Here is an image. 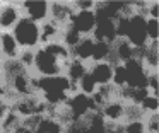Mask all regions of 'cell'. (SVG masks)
Segmentation results:
<instances>
[{
  "instance_id": "cell-1",
  "label": "cell",
  "mask_w": 159,
  "mask_h": 133,
  "mask_svg": "<svg viewBox=\"0 0 159 133\" xmlns=\"http://www.w3.org/2000/svg\"><path fill=\"white\" fill-rule=\"evenodd\" d=\"M70 58H72L70 50L62 41L41 44L33 53V65L29 73L34 78H48L63 75Z\"/></svg>"
},
{
  "instance_id": "cell-2",
  "label": "cell",
  "mask_w": 159,
  "mask_h": 133,
  "mask_svg": "<svg viewBox=\"0 0 159 133\" xmlns=\"http://www.w3.org/2000/svg\"><path fill=\"white\" fill-rule=\"evenodd\" d=\"M11 33L21 51H34L36 48L41 46V29L38 22L21 17V20L16 24Z\"/></svg>"
},
{
  "instance_id": "cell-3",
  "label": "cell",
  "mask_w": 159,
  "mask_h": 133,
  "mask_svg": "<svg viewBox=\"0 0 159 133\" xmlns=\"http://www.w3.org/2000/svg\"><path fill=\"white\" fill-rule=\"evenodd\" d=\"M98 24L96 10H72L69 26L74 27L80 36H93Z\"/></svg>"
},
{
  "instance_id": "cell-4",
  "label": "cell",
  "mask_w": 159,
  "mask_h": 133,
  "mask_svg": "<svg viewBox=\"0 0 159 133\" xmlns=\"http://www.w3.org/2000/svg\"><path fill=\"white\" fill-rule=\"evenodd\" d=\"M22 17L33 20V22L43 24L50 19V2L46 0H24L19 2Z\"/></svg>"
},
{
  "instance_id": "cell-5",
  "label": "cell",
  "mask_w": 159,
  "mask_h": 133,
  "mask_svg": "<svg viewBox=\"0 0 159 133\" xmlns=\"http://www.w3.org/2000/svg\"><path fill=\"white\" fill-rule=\"evenodd\" d=\"M22 14L19 9V2L14 0H0V33L12 31L14 26L21 20Z\"/></svg>"
},
{
  "instance_id": "cell-6",
  "label": "cell",
  "mask_w": 159,
  "mask_h": 133,
  "mask_svg": "<svg viewBox=\"0 0 159 133\" xmlns=\"http://www.w3.org/2000/svg\"><path fill=\"white\" fill-rule=\"evenodd\" d=\"M113 68L115 63L113 61H91L87 65V72L93 77V80L96 82L98 87H106L111 85L113 80Z\"/></svg>"
},
{
  "instance_id": "cell-7",
  "label": "cell",
  "mask_w": 159,
  "mask_h": 133,
  "mask_svg": "<svg viewBox=\"0 0 159 133\" xmlns=\"http://www.w3.org/2000/svg\"><path fill=\"white\" fill-rule=\"evenodd\" d=\"M137 58L149 73L159 72V43H147L137 51Z\"/></svg>"
},
{
  "instance_id": "cell-8",
  "label": "cell",
  "mask_w": 159,
  "mask_h": 133,
  "mask_svg": "<svg viewBox=\"0 0 159 133\" xmlns=\"http://www.w3.org/2000/svg\"><path fill=\"white\" fill-rule=\"evenodd\" d=\"M70 16H72L70 2H62V0H53V2H50V19L48 20L65 27L70 20Z\"/></svg>"
},
{
  "instance_id": "cell-9",
  "label": "cell",
  "mask_w": 159,
  "mask_h": 133,
  "mask_svg": "<svg viewBox=\"0 0 159 133\" xmlns=\"http://www.w3.org/2000/svg\"><path fill=\"white\" fill-rule=\"evenodd\" d=\"M0 51H2L4 61H16L21 55V50H19L11 31H2L0 33Z\"/></svg>"
},
{
  "instance_id": "cell-10",
  "label": "cell",
  "mask_w": 159,
  "mask_h": 133,
  "mask_svg": "<svg viewBox=\"0 0 159 133\" xmlns=\"http://www.w3.org/2000/svg\"><path fill=\"white\" fill-rule=\"evenodd\" d=\"M93 50H94V38L93 36H82L79 43L70 50V56L79 60V61H84V63H91Z\"/></svg>"
},
{
  "instance_id": "cell-11",
  "label": "cell",
  "mask_w": 159,
  "mask_h": 133,
  "mask_svg": "<svg viewBox=\"0 0 159 133\" xmlns=\"http://www.w3.org/2000/svg\"><path fill=\"white\" fill-rule=\"evenodd\" d=\"M87 65H89V63L79 61V60H75V58H70L69 63H67L65 72H63V77L70 82V85L74 87V91H75L77 82H79L80 78L87 73Z\"/></svg>"
},
{
  "instance_id": "cell-12",
  "label": "cell",
  "mask_w": 159,
  "mask_h": 133,
  "mask_svg": "<svg viewBox=\"0 0 159 133\" xmlns=\"http://www.w3.org/2000/svg\"><path fill=\"white\" fill-rule=\"evenodd\" d=\"M39 29H41V44H48V43L60 41L63 27L52 22V20H46V22L39 24Z\"/></svg>"
},
{
  "instance_id": "cell-13",
  "label": "cell",
  "mask_w": 159,
  "mask_h": 133,
  "mask_svg": "<svg viewBox=\"0 0 159 133\" xmlns=\"http://www.w3.org/2000/svg\"><path fill=\"white\" fill-rule=\"evenodd\" d=\"M139 108H140V111H142V114H144V116L159 113V95H152V94H149V92H147V95L140 101Z\"/></svg>"
},
{
  "instance_id": "cell-14",
  "label": "cell",
  "mask_w": 159,
  "mask_h": 133,
  "mask_svg": "<svg viewBox=\"0 0 159 133\" xmlns=\"http://www.w3.org/2000/svg\"><path fill=\"white\" fill-rule=\"evenodd\" d=\"M120 133H145L144 118L127 119L125 123L120 125Z\"/></svg>"
},
{
  "instance_id": "cell-15",
  "label": "cell",
  "mask_w": 159,
  "mask_h": 133,
  "mask_svg": "<svg viewBox=\"0 0 159 133\" xmlns=\"http://www.w3.org/2000/svg\"><path fill=\"white\" fill-rule=\"evenodd\" d=\"M145 36L149 43H159V19L145 17Z\"/></svg>"
},
{
  "instance_id": "cell-16",
  "label": "cell",
  "mask_w": 159,
  "mask_h": 133,
  "mask_svg": "<svg viewBox=\"0 0 159 133\" xmlns=\"http://www.w3.org/2000/svg\"><path fill=\"white\" fill-rule=\"evenodd\" d=\"M12 109V99L7 95V92L0 87V125L4 121V118L7 116V113Z\"/></svg>"
},
{
  "instance_id": "cell-17",
  "label": "cell",
  "mask_w": 159,
  "mask_h": 133,
  "mask_svg": "<svg viewBox=\"0 0 159 133\" xmlns=\"http://www.w3.org/2000/svg\"><path fill=\"white\" fill-rule=\"evenodd\" d=\"M72 10H96L98 2L96 0H74L70 2Z\"/></svg>"
},
{
  "instance_id": "cell-18",
  "label": "cell",
  "mask_w": 159,
  "mask_h": 133,
  "mask_svg": "<svg viewBox=\"0 0 159 133\" xmlns=\"http://www.w3.org/2000/svg\"><path fill=\"white\" fill-rule=\"evenodd\" d=\"M11 133H34V131H33L31 126H28V125H24V123H21V125H19L17 128H14Z\"/></svg>"
},
{
  "instance_id": "cell-19",
  "label": "cell",
  "mask_w": 159,
  "mask_h": 133,
  "mask_svg": "<svg viewBox=\"0 0 159 133\" xmlns=\"http://www.w3.org/2000/svg\"><path fill=\"white\" fill-rule=\"evenodd\" d=\"M2 63H4V56H2V51H0V67H2Z\"/></svg>"
},
{
  "instance_id": "cell-20",
  "label": "cell",
  "mask_w": 159,
  "mask_h": 133,
  "mask_svg": "<svg viewBox=\"0 0 159 133\" xmlns=\"http://www.w3.org/2000/svg\"><path fill=\"white\" fill-rule=\"evenodd\" d=\"M0 82H2V78H0Z\"/></svg>"
},
{
  "instance_id": "cell-21",
  "label": "cell",
  "mask_w": 159,
  "mask_h": 133,
  "mask_svg": "<svg viewBox=\"0 0 159 133\" xmlns=\"http://www.w3.org/2000/svg\"><path fill=\"white\" fill-rule=\"evenodd\" d=\"M0 133H2V131H0Z\"/></svg>"
}]
</instances>
